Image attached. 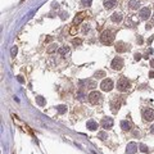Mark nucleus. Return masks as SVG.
<instances>
[{
    "instance_id": "e433bc0d",
    "label": "nucleus",
    "mask_w": 154,
    "mask_h": 154,
    "mask_svg": "<svg viewBox=\"0 0 154 154\" xmlns=\"http://www.w3.org/2000/svg\"><path fill=\"white\" fill-rule=\"evenodd\" d=\"M152 132H153V134H154V126H153V127H152Z\"/></svg>"
},
{
    "instance_id": "7ed1b4c3",
    "label": "nucleus",
    "mask_w": 154,
    "mask_h": 154,
    "mask_svg": "<svg viewBox=\"0 0 154 154\" xmlns=\"http://www.w3.org/2000/svg\"><path fill=\"white\" fill-rule=\"evenodd\" d=\"M87 98H89V101L91 104H98L101 101V94L99 91H91Z\"/></svg>"
},
{
    "instance_id": "412c9836",
    "label": "nucleus",
    "mask_w": 154,
    "mask_h": 154,
    "mask_svg": "<svg viewBox=\"0 0 154 154\" xmlns=\"http://www.w3.org/2000/svg\"><path fill=\"white\" fill-rule=\"evenodd\" d=\"M57 111H58L59 114H64L66 112H67V105H63V104H61V105L57 107Z\"/></svg>"
},
{
    "instance_id": "aec40b11",
    "label": "nucleus",
    "mask_w": 154,
    "mask_h": 154,
    "mask_svg": "<svg viewBox=\"0 0 154 154\" xmlns=\"http://www.w3.org/2000/svg\"><path fill=\"white\" fill-rule=\"evenodd\" d=\"M36 103L39 104L40 107H44L45 105V103H46V101H45V98H43V96H36Z\"/></svg>"
},
{
    "instance_id": "f03ea898",
    "label": "nucleus",
    "mask_w": 154,
    "mask_h": 154,
    "mask_svg": "<svg viewBox=\"0 0 154 154\" xmlns=\"http://www.w3.org/2000/svg\"><path fill=\"white\" fill-rule=\"evenodd\" d=\"M117 89H118V91H121V92L127 91V90L130 89V82H129V80H127L126 77H121L118 80V82H117Z\"/></svg>"
},
{
    "instance_id": "72a5a7b5",
    "label": "nucleus",
    "mask_w": 154,
    "mask_h": 154,
    "mask_svg": "<svg viewBox=\"0 0 154 154\" xmlns=\"http://www.w3.org/2000/svg\"><path fill=\"white\" fill-rule=\"evenodd\" d=\"M137 44H142V37H139L137 39Z\"/></svg>"
},
{
    "instance_id": "4468645a",
    "label": "nucleus",
    "mask_w": 154,
    "mask_h": 154,
    "mask_svg": "<svg viewBox=\"0 0 154 154\" xmlns=\"http://www.w3.org/2000/svg\"><path fill=\"white\" fill-rule=\"evenodd\" d=\"M140 0H129V8L131 10H137L140 8Z\"/></svg>"
},
{
    "instance_id": "c756f323",
    "label": "nucleus",
    "mask_w": 154,
    "mask_h": 154,
    "mask_svg": "<svg viewBox=\"0 0 154 154\" xmlns=\"http://www.w3.org/2000/svg\"><path fill=\"white\" fill-rule=\"evenodd\" d=\"M82 32H84V33L89 32V25H84V28H82Z\"/></svg>"
},
{
    "instance_id": "b1692460",
    "label": "nucleus",
    "mask_w": 154,
    "mask_h": 154,
    "mask_svg": "<svg viewBox=\"0 0 154 154\" xmlns=\"http://www.w3.org/2000/svg\"><path fill=\"white\" fill-rule=\"evenodd\" d=\"M85 98V92L82 91V90H80V91H77V99L78 100H82Z\"/></svg>"
},
{
    "instance_id": "4c0bfd02",
    "label": "nucleus",
    "mask_w": 154,
    "mask_h": 154,
    "mask_svg": "<svg viewBox=\"0 0 154 154\" xmlns=\"http://www.w3.org/2000/svg\"><path fill=\"white\" fill-rule=\"evenodd\" d=\"M153 22H154V17H153Z\"/></svg>"
},
{
    "instance_id": "a878e982",
    "label": "nucleus",
    "mask_w": 154,
    "mask_h": 154,
    "mask_svg": "<svg viewBox=\"0 0 154 154\" xmlns=\"http://www.w3.org/2000/svg\"><path fill=\"white\" fill-rule=\"evenodd\" d=\"M17 51H18V48H17V46H13L12 50H10V54H12V57H16V55H17Z\"/></svg>"
},
{
    "instance_id": "473e14b6",
    "label": "nucleus",
    "mask_w": 154,
    "mask_h": 154,
    "mask_svg": "<svg viewBox=\"0 0 154 154\" xmlns=\"http://www.w3.org/2000/svg\"><path fill=\"white\" fill-rule=\"evenodd\" d=\"M17 80L19 81V82H22V84H23V82H25V80H23V78H22V76H18V77H17Z\"/></svg>"
},
{
    "instance_id": "9d476101",
    "label": "nucleus",
    "mask_w": 154,
    "mask_h": 154,
    "mask_svg": "<svg viewBox=\"0 0 154 154\" xmlns=\"http://www.w3.org/2000/svg\"><path fill=\"white\" fill-rule=\"evenodd\" d=\"M129 49H130V45L122 43V41H119V43H117V45H116V50H117L118 53H125Z\"/></svg>"
},
{
    "instance_id": "0eeeda50",
    "label": "nucleus",
    "mask_w": 154,
    "mask_h": 154,
    "mask_svg": "<svg viewBox=\"0 0 154 154\" xmlns=\"http://www.w3.org/2000/svg\"><path fill=\"white\" fill-rule=\"evenodd\" d=\"M101 127H103L104 130H108V129H112L114 125V121H113V118H109V117H105V118H103L101 119Z\"/></svg>"
},
{
    "instance_id": "5701e85b",
    "label": "nucleus",
    "mask_w": 154,
    "mask_h": 154,
    "mask_svg": "<svg viewBox=\"0 0 154 154\" xmlns=\"http://www.w3.org/2000/svg\"><path fill=\"white\" fill-rule=\"evenodd\" d=\"M94 77L95 78H103V77H105V72H104V71H96V72L94 73Z\"/></svg>"
},
{
    "instance_id": "9b49d317",
    "label": "nucleus",
    "mask_w": 154,
    "mask_h": 154,
    "mask_svg": "<svg viewBox=\"0 0 154 154\" xmlns=\"http://www.w3.org/2000/svg\"><path fill=\"white\" fill-rule=\"evenodd\" d=\"M137 152V144L136 142H129L126 148V153L127 154H135Z\"/></svg>"
},
{
    "instance_id": "2eb2a0df",
    "label": "nucleus",
    "mask_w": 154,
    "mask_h": 154,
    "mask_svg": "<svg viewBox=\"0 0 154 154\" xmlns=\"http://www.w3.org/2000/svg\"><path fill=\"white\" fill-rule=\"evenodd\" d=\"M86 127H87L90 131H95V130H98V122H95L94 119H90V121H87V123H86Z\"/></svg>"
},
{
    "instance_id": "cd10ccee",
    "label": "nucleus",
    "mask_w": 154,
    "mask_h": 154,
    "mask_svg": "<svg viewBox=\"0 0 154 154\" xmlns=\"http://www.w3.org/2000/svg\"><path fill=\"white\" fill-rule=\"evenodd\" d=\"M140 150H141L142 153H148V152H149L148 148H146V145H144V144H141V145H140Z\"/></svg>"
},
{
    "instance_id": "a211bd4d",
    "label": "nucleus",
    "mask_w": 154,
    "mask_h": 154,
    "mask_svg": "<svg viewBox=\"0 0 154 154\" xmlns=\"http://www.w3.org/2000/svg\"><path fill=\"white\" fill-rule=\"evenodd\" d=\"M69 53V48L68 46H62L58 49V54L61 55V57H64V55H67Z\"/></svg>"
},
{
    "instance_id": "c9c22d12",
    "label": "nucleus",
    "mask_w": 154,
    "mask_h": 154,
    "mask_svg": "<svg viewBox=\"0 0 154 154\" xmlns=\"http://www.w3.org/2000/svg\"><path fill=\"white\" fill-rule=\"evenodd\" d=\"M149 76H150V77H154V72H150V73H149Z\"/></svg>"
},
{
    "instance_id": "6ab92c4d",
    "label": "nucleus",
    "mask_w": 154,
    "mask_h": 154,
    "mask_svg": "<svg viewBox=\"0 0 154 154\" xmlns=\"http://www.w3.org/2000/svg\"><path fill=\"white\" fill-rule=\"evenodd\" d=\"M112 108H113V112H117V108H119V101L117 96H114L113 101H112Z\"/></svg>"
},
{
    "instance_id": "393cba45",
    "label": "nucleus",
    "mask_w": 154,
    "mask_h": 154,
    "mask_svg": "<svg viewBox=\"0 0 154 154\" xmlns=\"http://www.w3.org/2000/svg\"><path fill=\"white\" fill-rule=\"evenodd\" d=\"M98 137L101 139V140H105V139H108V135L105 132H99L98 134Z\"/></svg>"
},
{
    "instance_id": "7c9ffc66",
    "label": "nucleus",
    "mask_w": 154,
    "mask_h": 154,
    "mask_svg": "<svg viewBox=\"0 0 154 154\" xmlns=\"http://www.w3.org/2000/svg\"><path fill=\"white\" fill-rule=\"evenodd\" d=\"M69 32H71V35H74V33L77 32V28H76V26H73V27L71 28V31H69Z\"/></svg>"
},
{
    "instance_id": "ddd939ff",
    "label": "nucleus",
    "mask_w": 154,
    "mask_h": 154,
    "mask_svg": "<svg viewBox=\"0 0 154 154\" xmlns=\"http://www.w3.org/2000/svg\"><path fill=\"white\" fill-rule=\"evenodd\" d=\"M86 17V12H81V13H77L76 17L73 18V25H80L82 21H84V18Z\"/></svg>"
},
{
    "instance_id": "39448f33",
    "label": "nucleus",
    "mask_w": 154,
    "mask_h": 154,
    "mask_svg": "<svg viewBox=\"0 0 154 154\" xmlns=\"http://www.w3.org/2000/svg\"><path fill=\"white\" fill-rule=\"evenodd\" d=\"M100 87L103 91H111V90L113 89V81H112L111 78H105V80H103V82L100 84Z\"/></svg>"
},
{
    "instance_id": "dca6fc26",
    "label": "nucleus",
    "mask_w": 154,
    "mask_h": 154,
    "mask_svg": "<svg viewBox=\"0 0 154 154\" xmlns=\"http://www.w3.org/2000/svg\"><path fill=\"white\" fill-rule=\"evenodd\" d=\"M117 4H118V0H107V1L104 3V6H105V9H112Z\"/></svg>"
},
{
    "instance_id": "2f4dec72",
    "label": "nucleus",
    "mask_w": 154,
    "mask_h": 154,
    "mask_svg": "<svg viewBox=\"0 0 154 154\" xmlns=\"http://www.w3.org/2000/svg\"><path fill=\"white\" fill-rule=\"evenodd\" d=\"M140 59H141V54L136 53V54H135V61H140Z\"/></svg>"
},
{
    "instance_id": "4be33fe9",
    "label": "nucleus",
    "mask_w": 154,
    "mask_h": 154,
    "mask_svg": "<svg viewBox=\"0 0 154 154\" xmlns=\"http://www.w3.org/2000/svg\"><path fill=\"white\" fill-rule=\"evenodd\" d=\"M57 46H58L57 44H53V45H50V46L48 48V50H46V51H48L49 54H53L54 51H57V50H58V48H57Z\"/></svg>"
},
{
    "instance_id": "1a4fd4ad",
    "label": "nucleus",
    "mask_w": 154,
    "mask_h": 154,
    "mask_svg": "<svg viewBox=\"0 0 154 154\" xmlns=\"http://www.w3.org/2000/svg\"><path fill=\"white\" fill-rule=\"evenodd\" d=\"M80 85H81V87H84V86H85V87H87V89L96 87V82L92 81V80H81Z\"/></svg>"
},
{
    "instance_id": "423d86ee",
    "label": "nucleus",
    "mask_w": 154,
    "mask_h": 154,
    "mask_svg": "<svg viewBox=\"0 0 154 154\" xmlns=\"http://www.w3.org/2000/svg\"><path fill=\"white\" fill-rule=\"evenodd\" d=\"M142 118L145 119V121H153L154 119V111L150 109V108H145V109H142Z\"/></svg>"
},
{
    "instance_id": "20e7f679",
    "label": "nucleus",
    "mask_w": 154,
    "mask_h": 154,
    "mask_svg": "<svg viewBox=\"0 0 154 154\" xmlns=\"http://www.w3.org/2000/svg\"><path fill=\"white\" fill-rule=\"evenodd\" d=\"M111 67H112L113 69H116V71H121V69L123 68V59H122V58H119V57L114 58L113 61H112Z\"/></svg>"
},
{
    "instance_id": "f704fd0d",
    "label": "nucleus",
    "mask_w": 154,
    "mask_h": 154,
    "mask_svg": "<svg viewBox=\"0 0 154 154\" xmlns=\"http://www.w3.org/2000/svg\"><path fill=\"white\" fill-rule=\"evenodd\" d=\"M150 66L154 67V59H152V61H150Z\"/></svg>"
},
{
    "instance_id": "6e6552de",
    "label": "nucleus",
    "mask_w": 154,
    "mask_h": 154,
    "mask_svg": "<svg viewBox=\"0 0 154 154\" xmlns=\"http://www.w3.org/2000/svg\"><path fill=\"white\" fill-rule=\"evenodd\" d=\"M139 16H140L141 19H148V18L152 16V10H150L149 6H144V8L140 9V12H139Z\"/></svg>"
},
{
    "instance_id": "f3484780",
    "label": "nucleus",
    "mask_w": 154,
    "mask_h": 154,
    "mask_svg": "<svg viewBox=\"0 0 154 154\" xmlns=\"http://www.w3.org/2000/svg\"><path fill=\"white\" fill-rule=\"evenodd\" d=\"M121 129L123 131H130L132 129V125H131V122H129V121H122L121 122Z\"/></svg>"
},
{
    "instance_id": "bb28decb",
    "label": "nucleus",
    "mask_w": 154,
    "mask_h": 154,
    "mask_svg": "<svg viewBox=\"0 0 154 154\" xmlns=\"http://www.w3.org/2000/svg\"><path fill=\"white\" fill-rule=\"evenodd\" d=\"M72 44L73 45H81L82 44V40L81 39H73L72 40Z\"/></svg>"
},
{
    "instance_id": "c85d7f7f",
    "label": "nucleus",
    "mask_w": 154,
    "mask_h": 154,
    "mask_svg": "<svg viewBox=\"0 0 154 154\" xmlns=\"http://www.w3.org/2000/svg\"><path fill=\"white\" fill-rule=\"evenodd\" d=\"M91 1H92V0H82V5H84V6H87V5L91 4Z\"/></svg>"
},
{
    "instance_id": "f257e3e1",
    "label": "nucleus",
    "mask_w": 154,
    "mask_h": 154,
    "mask_svg": "<svg viewBox=\"0 0 154 154\" xmlns=\"http://www.w3.org/2000/svg\"><path fill=\"white\" fill-rule=\"evenodd\" d=\"M100 41L104 45H111L114 41V32L111 31V30H105L100 36Z\"/></svg>"
},
{
    "instance_id": "f8f14e48",
    "label": "nucleus",
    "mask_w": 154,
    "mask_h": 154,
    "mask_svg": "<svg viewBox=\"0 0 154 154\" xmlns=\"http://www.w3.org/2000/svg\"><path fill=\"white\" fill-rule=\"evenodd\" d=\"M111 19H112V22H114V23H119V22H122V19H123V14L121 12H114L112 14Z\"/></svg>"
}]
</instances>
